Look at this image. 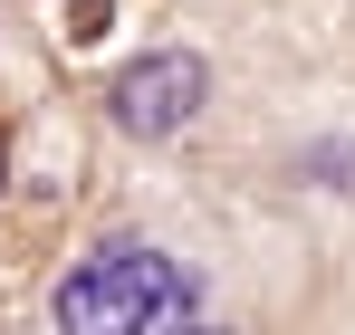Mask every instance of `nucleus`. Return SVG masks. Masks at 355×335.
I'll return each mask as SVG.
<instances>
[{
    "mask_svg": "<svg viewBox=\"0 0 355 335\" xmlns=\"http://www.w3.org/2000/svg\"><path fill=\"white\" fill-rule=\"evenodd\" d=\"M182 287H192V269H173L164 249L106 239V249H87V259L58 278L49 316H58V335H154L182 307Z\"/></svg>",
    "mask_w": 355,
    "mask_h": 335,
    "instance_id": "nucleus-1",
    "label": "nucleus"
},
{
    "mask_svg": "<svg viewBox=\"0 0 355 335\" xmlns=\"http://www.w3.org/2000/svg\"><path fill=\"white\" fill-rule=\"evenodd\" d=\"M202 96H211L202 57H182V48L135 57V67L116 77V125H125V134H173V125H192V115H202Z\"/></svg>",
    "mask_w": 355,
    "mask_h": 335,
    "instance_id": "nucleus-2",
    "label": "nucleus"
},
{
    "mask_svg": "<svg viewBox=\"0 0 355 335\" xmlns=\"http://www.w3.org/2000/svg\"><path fill=\"white\" fill-rule=\"evenodd\" d=\"M154 335H221V316L202 307V287H182V307H173V316H164Z\"/></svg>",
    "mask_w": 355,
    "mask_h": 335,
    "instance_id": "nucleus-3",
    "label": "nucleus"
}]
</instances>
